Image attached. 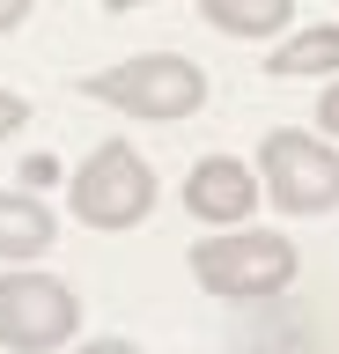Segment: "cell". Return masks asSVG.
Returning a JSON list of instances; mask_svg holds the SVG:
<instances>
[{
  "label": "cell",
  "instance_id": "ba28073f",
  "mask_svg": "<svg viewBox=\"0 0 339 354\" xmlns=\"http://www.w3.org/2000/svg\"><path fill=\"white\" fill-rule=\"evenodd\" d=\"M266 74L273 82H332L339 74V22H310L302 37H288V44H273L266 52Z\"/></svg>",
  "mask_w": 339,
  "mask_h": 354
},
{
  "label": "cell",
  "instance_id": "5bb4252c",
  "mask_svg": "<svg viewBox=\"0 0 339 354\" xmlns=\"http://www.w3.org/2000/svg\"><path fill=\"white\" fill-rule=\"evenodd\" d=\"M111 8H118V15H126V8H155V0H111Z\"/></svg>",
  "mask_w": 339,
  "mask_h": 354
},
{
  "label": "cell",
  "instance_id": "8992f818",
  "mask_svg": "<svg viewBox=\"0 0 339 354\" xmlns=\"http://www.w3.org/2000/svg\"><path fill=\"white\" fill-rule=\"evenodd\" d=\"M251 207H258V170H251L244 155H200L184 170V214L192 221L236 229V221H251Z\"/></svg>",
  "mask_w": 339,
  "mask_h": 354
},
{
  "label": "cell",
  "instance_id": "277c9868",
  "mask_svg": "<svg viewBox=\"0 0 339 354\" xmlns=\"http://www.w3.org/2000/svg\"><path fill=\"white\" fill-rule=\"evenodd\" d=\"M67 207L74 221H89V229H140V221L155 214V170H148V155H133L126 140H104V148L81 155V170L67 185Z\"/></svg>",
  "mask_w": 339,
  "mask_h": 354
},
{
  "label": "cell",
  "instance_id": "6da1fadb",
  "mask_svg": "<svg viewBox=\"0 0 339 354\" xmlns=\"http://www.w3.org/2000/svg\"><path fill=\"white\" fill-rule=\"evenodd\" d=\"M81 96L118 118H148V126H177L206 104V74L200 59H177V52H140V59H118L104 74L81 82Z\"/></svg>",
  "mask_w": 339,
  "mask_h": 354
},
{
  "label": "cell",
  "instance_id": "30bf717a",
  "mask_svg": "<svg viewBox=\"0 0 339 354\" xmlns=\"http://www.w3.org/2000/svg\"><path fill=\"white\" fill-rule=\"evenodd\" d=\"M23 126H30V104L15 96V88H0V140H15Z\"/></svg>",
  "mask_w": 339,
  "mask_h": 354
},
{
  "label": "cell",
  "instance_id": "8fae6325",
  "mask_svg": "<svg viewBox=\"0 0 339 354\" xmlns=\"http://www.w3.org/2000/svg\"><path fill=\"white\" fill-rule=\"evenodd\" d=\"M317 133H325V140H339V74H332V88L317 96Z\"/></svg>",
  "mask_w": 339,
  "mask_h": 354
},
{
  "label": "cell",
  "instance_id": "9c48e42d",
  "mask_svg": "<svg viewBox=\"0 0 339 354\" xmlns=\"http://www.w3.org/2000/svg\"><path fill=\"white\" fill-rule=\"evenodd\" d=\"M200 15L222 37H280L295 22V0H200Z\"/></svg>",
  "mask_w": 339,
  "mask_h": 354
},
{
  "label": "cell",
  "instance_id": "7a4b0ae2",
  "mask_svg": "<svg viewBox=\"0 0 339 354\" xmlns=\"http://www.w3.org/2000/svg\"><path fill=\"white\" fill-rule=\"evenodd\" d=\"M295 266H302L295 243L273 236V229H251V221H236L229 236L192 243V281L206 295H222V303H266V295H280L295 281Z\"/></svg>",
  "mask_w": 339,
  "mask_h": 354
},
{
  "label": "cell",
  "instance_id": "3957f363",
  "mask_svg": "<svg viewBox=\"0 0 339 354\" xmlns=\"http://www.w3.org/2000/svg\"><path fill=\"white\" fill-rule=\"evenodd\" d=\"M258 192L280 207V214H332L339 207V140H325V133H302V126H280L266 133V148H258Z\"/></svg>",
  "mask_w": 339,
  "mask_h": 354
},
{
  "label": "cell",
  "instance_id": "4fadbf2b",
  "mask_svg": "<svg viewBox=\"0 0 339 354\" xmlns=\"http://www.w3.org/2000/svg\"><path fill=\"white\" fill-rule=\"evenodd\" d=\"M30 8H37V0H0V30H23Z\"/></svg>",
  "mask_w": 339,
  "mask_h": 354
},
{
  "label": "cell",
  "instance_id": "7c38bea8",
  "mask_svg": "<svg viewBox=\"0 0 339 354\" xmlns=\"http://www.w3.org/2000/svg\"><path fill=\"white\" fill-rule=\"evenodd\" d=\"M67 354H148V347H133V339H89V347H67Z\"/></svg>",
  "mask_w": 339,
  "mask_h": 354
},
{
  "label": "cell",
  "instance_id": "52a82bcc",
  "mask_svg": "<svg viewBox=\"0 0 339 354\" xmlns=\"http://www.w3.org/2000/svg\"><path fill=\"white\" fill-rule=\"evenodd\" d=\"M59 243V214L37 192H0V266H30Z\"/></svg>",
  "mask_w": 339,
  "mask_h": 354
},
{
  "label": "cell",
  "instance_id": "5b68a950",
  "mask_svg": "<svg viewBox=\"0 0 339 354\" xmlns=\"http://www.w3.org/2000/svg\"><path fill=\"white\" fill-rule=\"evenodd\" d=\"M81 332V295L59 273L0 266V347L15 354H59Z\"/></svg>",
  "mask_w": 339,
  "mask_h": 354
}]
</instances>
